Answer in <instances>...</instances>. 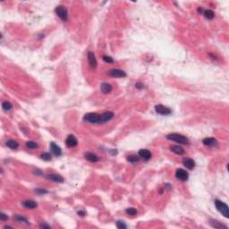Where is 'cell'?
Wrapping results in <instances>:
<instances>
[{
	"label": "cell",
	"instance_id": "6da1fadb",
	"mask_svg": "<svg viewBox=\"0 0 229 229\" xmlns=\"http://www.w3.org/2000/svg\"><path fill=\"white\" fill-rule=\"evenodd\" d=\"M167 139L172 142H176L180 144H189V140L185 136L179 133H170L167 136Z\"/></svg>",
	"mask_w": 229,
	"mask_h": 229
},
{
	"label": "cell",
	"instance_id": "7a4b0ae2",
	"mask_svg": "<svg viewBox=\"0 0 229 229\" xmlns=\"http://www.w3.org/2000/svg\"><path fill=\"white\" fill-rule=\"evenodd\" d=\"M215 206H216L217 210H219L225 217H226V219H227V217H229L228 206L225 202H223V201H221L219 200H215Z\"/></svg>",
	"mask_w": 229,
	"mask_h": 229
},
{
	"label": "cell",
	"instance_id": "3957f363",
	"mask_svg": "<svg viewBox=\"0 0 229 229\" xmlns=\"http://www.w3.org/2000/svg\"><path fill=\"white\" fill-rule=\"evenodd\" d=\"M83 121L90 124H100V114L96 113H88L84 114Z\"/></svg>",
	"mask_w": 229,
	"mask_h": 229
},
{
	"label": "cell",
	"instance_id": "277c9868",
	"mask_svg": "<svg viewBox=\"0 0 229 229\" xmlns=\"http://www.w3.org/2000/svg\"><path fill=\"white\" fill-rule=\"evenodd\" d=\"M55 13L56 15L58 16L63 22H66L67 18H68V13L66 8H65L64 6H56L55 9Z\"/></svg>",
	"mask_w": 229,
	"mask_h": 229
},
{
	"label": "cell",
	"instance_id": "5b68a950",
	"mask_svg": "<svg viewBox=\"0 0 229 229\" xmlns=\"http://www.w3.org/2000/svg\"><path fill=\"white\" fill-rule=\"evenodd\" d=\"M176 177L180 180V181H187L188 178H189V174L188 172H186V170L185 169H182V168H179L176 170Z\"/></svg>",
	"mask_w": 229,
	"mask_h": 229
},
{
	"label": "cell",
	"instance_id": "8992f818",
	"mask_svg": "<svg viewBox=\"0 0 229 229\" xmlns=\"http://www.w3.org/2000/svg\"><path fill=\"white\" fill-rule=\"evenodd\" d=\"M155 110L158 114H161V116H167V114H170L172 110L169 108H167L163 105H157L155 107Z\"/></svg>",
	"mask_w": 229,
	"mask_h": 229
},
{
	"label": "cell",
	"instance_id": "52a82bcc",
	"mask_svg": "<svg viewBox=\"0 0 229 229\" xmlns=\"http://www.w3.org/2000/svg\"><path fill=\"white\" fill-rule=\"evenodd\" d=\"M65 143L67 145V147H69V148H74L75 147L77 144H78V142H77V139L75 138V136L74 135H68L67 136V138L65 140Z\"/></svg>",
	"mask_w": 229,
	"mask_h": 229
},
{
	"label": "cell",
	"instance_id": "ba28073f",
	"mask_svg": "<svg viewBox=\"0 0 229 229\" xmlns=\"http://www.w3.org/2000/svg\"><path fill=\"white\" fill-rule=\"evenodd\" d=\"M113 117H114V113L113 112L108 111V112L103 113L102 114H100V124L107 123V122L110 121Z\"/></svg>",
	"mask_w": 229,
	"mask_h": 229
},
{
	"label": "cell",
	"instance_id": "9c48e42d",
	"mask_svg": "<svg viewBox=\"0 0 229 229\" xmlns=\"http://www.w3.org/2000/svg\"><path fill=\"white\" fill-rule=\"evenodd\" d=\"M50 151L52 152L53 155H55L56 157H60L62 155V150L59 146H57L55 142H51L50 143Z\"/></svg>",
	"mask_w": 229,
	"mask_h": 229
},
{
	"label": "cell",
	"instance_id": "30bf717a",
	"mask_svg": "<svg viewBox=\"0 0 229 229\" xmlns=\"http://www.w3.org/2000/svg\"><path fill=\"white\" fill-rule=\"evenodd\" d=\"M108 74L112 77H117V78H124L126 76V74L119 69H112L108 72Z\"/></svg>",
	"mask_w": 229,
	"mask_h": 229
},
{
	"label": "cell",
	"instance_id": "8fae6325",
	"mask_svg": "<svg viewBox=\"0 0 229 229\" xmlns=\"http://www.w3.org/2000/svg\"><path fill=\"white\" fill-rule=\"evenodd\" d=\"M88 62L90 65V67L92 68H96L97 67V65H98V62H97V59L95 57V55L93 52H88Z\"/></svg>",
	"mask_w": 229,
	"mask_h": 229
},
{
	"label": "cell",
	"instance_id": "7c38bea8",
	"mask_svg": "<svg viewBox=\"0 0 229 229\" xmlns=\"http://www.w3.org/2000/svg\"><path fill=\"white\" fill-rule=\"evenodd\" d=\"M183 164H184V166L189 170H192L194 167H195V162L193 161V159L190 158H185L183 159Z\"/></svg>",
	"mask_w": 229,
	"mask_h": 229
},
{
	"label": "cell",
	"instance_id": "4fadbf2b",
	"mask_svg": "<svg viewBox=\"0 0 229 229\" xmlns=\"http://www.w3.org/2000/svg\"><path fill=\"white\" fill-rule=\"evenodd\" d=\"M46 178L49 179V180H50V181L56 182V183H63V182H64V178H63V176H61L60 175H57V174L47 175V176H46Z\"/></svg>",
	"mask_w": 229,
	"mask_h": 229
},
{
	"label": "cell",
	"instance_id": "5bb4252c",
	"mask_svg": "<svg viewBox=\"0 0 229 229\" xmlns=\"http://www.w3.org/2000/svg\"><path fill=\"white\" fill-rule=\"evenodd\" d=\"M22 206H24V208H26V209H31V210L36 209V208L38 207L37 202L33 201H31V200H27V201H22Z\"/></svg>",
	"mask_w": 229,
	"mask_h": 229
},
{
	"label": "cell",
	"instance_id": "9a60e30c",
	"mask_svg": "<svg viewBox=\"0 0 229 229\" xmlns=\"http://www.w3.org/2000/svg\"><path fill=\"white\" fill-rule=\"evenodd\" d=\"M84 157H85V158H86L87 160H89L90 162L95 163V162H98L99 160V158L96 154H94V153H92V152H86V153L84 154Z\"/></svg>",
	"mask_w": 229,
	"mask_h": 229
},
{
	"label": "cell",
	"instance_id": "2e32d148",
	"mask_svg": "<svg viewBox=\"0 0 229 229\" xmlns=\"http://www.w3.org/2000/svg\"><path fill=\"white\" fill-rule=\"evenodd\" d=\"M139 157L143 158L145 161H148V160H150L151 158V153L148 150H141L139 151Z\"/></svg>",
	"mask_w": 229,
	"mask_h": 229
},
{
	"label": "cell",
	"instance_id": "e0dca14e",
	"mask_svg": "<svg viewBox=\"0 0 229 229\" xmlns=\"http://www.w3.org/2000/svg\"><path fill=\"white\" fill-rule=\"evenodd\" d=\"M100 90H101L102 93L108 94L112 91V86L109 83H103L100 85Z\"/></svg>",
	"mask_w": 229,
	"mask_h": 229
},
{
	"label": "cell",
	"instance_id": "ac0fdd59",
	"mask_svg": "<svg viewBox=\"0 0 229 229\" xmlns=\"http://www.w3.org/2000/svg\"><path fill=\"white\" fill-rule=\"evenodd\" d=\"M203 144L209 147H215L217 145V141L215 138H205L202 141Z\"/></svg>",
	"mask_w": 229,
	"mask_h": 229
},
{
	"label": "cell",
	"instance_id": "d6986e66",
	"mask_svg": "<svg viewBox=\"0 0 229 229\" xmlns=\"http://www.w3.org/2000/svg\"><path fill=\"white\" fill-rule=\"evenodd\" d=\"M170 150L173 151L174 153L177 154V155H183L185 153V151L184 149H183L181 146H178V145H174V146H171L170 147Z\"/></svg>",
	"mask_w": 229,
	"mask_h": 229
},
{
	"label": "cell",
	"instance_id": "ffe728a7",
	"mask_svg": "<svg viewBox=\"0 0 229 229\" xmlns=\"http://www.w3.org/2000/svg\"><path fill=\"white\" fill-rule=\"evenodd\" d=\"M210 225H211V226L214 227V228H217V229L225 228V229H227V226H226V225H223V224H221L220 222L217 221V220H213V219H211V220H210Z\"/></svg>",
	"mask_w": 229,
	"mask_h": 229
},
{
	"label": "cell",
	"instance_id": "44dd1931",
	"mask_svg": "<svg viewBox=\"0 0 229 229\" xmlns=\"http://www.w3.org/2000/svg\"><path fill=\"white\" fill-rule=\"evenodd\" d=\"M6 146L8 148H10L11 150H16V149H18V147H19V143L15 140H9L6 142Z\"/></svg>",
	"mask_w": 229,
	"mask_h": 229
},
{
	"label": "cell",
	"instance_id": "7402d4cb",
	"mask_svg": "<svg viewBox=\"0 0 229 229\" xmlns=\"http://www.w3.org/2000/svg\"><path fill=\"white\" fill-rule=\"evenodd\" d=\"M203 15H204V16L207 18L208 20H212L213 18H214V16H215V14H214V12L212 10H210V9H208V10H205L204 11V13H203Z\"/></svg>",
	"mask_w": 229,
	"mask_h": 229
},
{
	"label": "cell",
	"instance_id": "603a6c76",
	"mask_svg": "<svg viewBox=\"0 0 229 229\" xmlns=\"http://www.w3.org/2000/svg\"><path fill=\"white\" fill-rule=\"evenodd\" d=\"M127 160L130 162V163H137V162H139V160H140V157L139 156H137V155H131V156H128L127 157Z\"/></svg>",
	"mask_w": 229,
	"mask_h": 229
},
{
	"label": "cell",
	"instance_id": "cb8c5ba5",
	"mask_svg": "<svg viewBox=\"0 0 229 229\" xmlns=\"http://www.w3.org/2000/svg\"><path fill=\"white\" fill-rule=\"evenodd\" d=\"M14 219H15L17 222H21V223H22V222H24L25 224H29V222H28L26 217H22V216H21V215H15V216H14Z\"/></svg>",
	"mask_w": 229,
	"mask_h": 229
},
{
	"label": "cell",
	"instance_id": "d4e9b609",
	"mask_svg": "<svg viewBox=\"0 0 229 229\" xmlns=\"http://www.w3.org/2000/svg\"><path fill=\"white\" fill-rule=\"evenodd\" d=\"M2 108H3V109L5 111H10V110H12L13 106H12V104H11L10 102L5 101V102H3V104H2Z\"/></svg>",
	"mask_w": 229,
	"mask_h": 229
},
{
	"label": "cell",
	"instance_id": "484cf974",
	"mask_svg": "<svg viewBox=\"0 0 229 229\" xmlns=\"http://www.w3.org/2000/svg\"><path fill=\"white\" fill-rule=\"evenodd\" d=\"M26 147L29 148V149H31V150H33V149H37L39 147L38 143L35 142H32V141H30V142H26Z\"/></svg>",
	"mask_w": 229,
	"mask_h": 229
},
{
	"label": "cell",
	"instance_id": "4316f807",
	"mask_svg": "<svg viewBox=\"0 0 229 229\" xmlns=\"http://www.w3.org/2000/svg\"><path fill=\"white\" fill-rule=\"evenodd\" d=\"M40 158L45 160V161H50L51 160V155L48 152H44L40 155Z\"/></svg>",
	"mask_w": 229,
	"mask_h": 229
},
{
	"label": "cell",
	"instance_id": "83f0119b",
	"mask_svg": "<svg viewBox=\"0 0 229 229\" xmlns=\"http://www.w3.org/2000/svg\"><path fill=\"white\" fill-rule=\"evenodd\" d=\"M125 212H126V214L129 215V216H135V215H137V210L134 208H128V209L125 210Z\"/></svg>",
	"mask_w": 229,
	"mask_h": 229
},
{
	"label": "cell",
	"instance_id": "f1b7e54d",
	"mask_svg": "<svg viewBox=\"0 0 229 229\" xmlns=\"http://www.w3.org/2000/svg\"><path fill=\"white\" fill-rule=\"evenodd\" d=\"M102 59L104 60L106 63H108V64H113V63H114V60H113L112 57H110V56H103Z\"/></svg>",
	"mask_w": 229,
	"mask_h": 229
},
{
	"label": "cell",
	"instance_id": "f546056e",
	"mask_svg": "<svg viewBox=\"0 0 229 229\" xmlns=\"http://www.w3.org/2000/svg\"><path fill=\"white\" fill-rule=\"evenodd\" d=\"M117 228H119V229H125L127 227V226L124 224V222H123V221H117Z\"/></svg>",
	"mask_w": 229,
	"mask_h": 229
},
{
	"label": "cell",
	"instance_id": "4dcf8cb0",
	"mask_svg": "<svg viewBox=\"0 0 229 229\" xmlns=\"http://www.w3.org/2000/svg\"><path fill=\"white\" fill-rule=\"evenodd\" d=\"M35 192L38 194H46L49 192L47 190H44V189H35Z\"/></svg>",
	"mask_w": 229,
	"mask_h": 229
},
{
	"label": "cell",
	"instance_id": "1f68e13d",
	"mask_svg": "<svg viewBox=\"0 0 229 229\" xmlns=\"http://www.w3.org/2000/svg\"><path fill=\"white\" fill-rule=\"evenodd\" d=\"M7 219H8V217H7V215L4 214L3 212H1V213H0V219H1V220H3V221H5V220H7Z\"/></svg>",
	"mask_w": 229,
	"mask_h": 229
},
{
	"label": "cell",
	"instance_id": "d6a6232c",
	"mask_svg": "<svg viewBox=\"0 0 229 229\" xmlns=\"http://www.w3.org/2000/svg\"><path fill=\"white\" fill-rule=\"evenodd\" d=\"M135 87H136L137 89H140V90H142V89H143V88H144V84H143V83H137L135 84Z\"/></svg>",
	"mask_w": 229,
	"mask_h": 229
},
{
	"label": "cell",
	"instance_id": "836d02e7",
	"mask_svg": "<svg viewBox=\"0 0 229 229\" xmlns=\"http://www.w3.org/2000/svg\"><path fill=\"white\" fill-rule=\"evenodd\" d=\"M40 226L41 228H50V226H49V225H47V224H41Z\"/></svg>",
	"mask_w": 229,
	"mask_h": 229
},
{
	"label": "cell",
	"instance_id": "e575fe53",
	"mask_svg": "<svg viewBox=\"0 0 229 229\" xmlns=\"http://www.w3.org/2000/svg\"><path fill=\"white\" fill-rule=\"evenodd\" d=\"M78 214H79L80 216H82V217H83V216L85 215V212H84V211H82V210H81V211H78Z\"/></svg>",
	"mask_w": 229,
	"mask_h": 229
},
{
	"label": "cell",
	"instance_id": "d590c367",
	"mask_svg": "<svg viewBox=\"0 0 229 229\" xmlns=\"http://www.w3.org/2000/svg\"><path fill=\"white\" fill-rule=\"evenodd\" d=\"M202 11H203V10H202V8H201V7H199V8H198V12H199V13H201Z\"/></svg>",
	"mask_w": 229,
	"mask_h": 229
}]
</instances>
